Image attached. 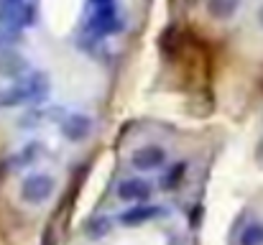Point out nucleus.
<instances>
[{"label": "nucleus", "instance_id": "obj_1", "mask_svg": "<svg viewBox=\"0 0 263 245\" xmlns=\"http://www.w3.org/2000/svg\"><path fill=\"white\" fill-rule=\"evenodd\" d=\"M36 21V0H0V28L21 33Z\"/></svg>", "mask_w": 263, "mask_h": 245}, {"label": "nucleus", "instance_id": "obj_2", "mask_svg": "<svg viewBox=\"0 0 263 245\" xmlns=\"http://www.w3.org/2000/svg\"><path fill=\"white\" fill-rule=\"evenodd\" d=\"M54 189H57V179H54L51 174H46V171H33V174H28V176L21 181L18 194H21V199H23L26 204L39 207V204H44V202L51 199Z\"/></svg>", "mask_w": 263, "mask_h": 245}, {"label": "nucleus", "instance_id": "obj_3", "mask_svg": "<svg viewBox=\"0 0 263 245\" xmlns=\"http://www.w3.org/2000/svg\"><path fill=\"white\" fill-rule=\"evenodd\" d=\"M151 192H154V186H151V181L143 179V176H128V179H123V181L115 186L118 199L125 202L128 207H130V204H143V202H148V199H151Z\"/></svg>", "mask_w": 263, "mask_h": 245}, {"label": "nucleus", "instance_id": "obj_4", "mask_svg": "<svg viewBox=\"0 0 263 245\" xmlns=\"http://www.w3.org/2000/svg\"><path fill=\"white\" fill-rule=\"evenodd\" d=\"M133 168L146 174V171H159L161 166H166V151L156 143H146L141 148L133 151Z\"/></svg>", "mask_w": 263, "mask_h": 245}, {"label": "nucleus", "instance_id": "obj_5", "mask_svg": "<svg viewBox=\"0 0 263 245\" xmlns=\"http://www.w3.org/2000/svg\"><path fill=\"white\" fill-rule=\"evenodd\" d=\"M159 215H161V207L159 204H151V202L130 204V207H125L118 215V225H123V228H138V225H146V222L156 220Z\"/></svg>", "mask_w": 263, "mask_h": 245}, {"label": "nucleus", "instance_id": "obj_6", "mask_svg": "<svg viewBox=\"0 0 263 245\" xmlns=\"http://www.w3.org/2000/svg\"><path fill=\"white\" fill-rule=\"evenodd\" d=\"M26 74H28V59L15 49H0V77L15 82Z\"/></svg>", "mask_w": 263, "mask_h": 245}, {"label": "nucleus", "instance_id": "obj_7", "mask_svg": "<svg viewBox=\"0 0 263 245\" xmlns=\"http://www.w3.org/2000/svg\"><path fill=\"white\" fill-rule=\"evenodd\" d=\"M238 245H263V220H251L240 228Z\"/></svg>", "mask_w": 263, "mask_h": 245}]
</instances>
